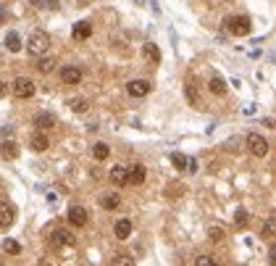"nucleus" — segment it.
Listing matches in <instances>:
<instances>
[{"label":"nucleus","instance_id":"f257e3e1","mask_svg":"<svg viewBox=\"0 0 276 266\" xmlns=\"http://www.w3.org/2000/svg\"><path fill=\"white\" fill-rule=\"evenodd\" d=\"M50 48V37L45 34V32H32L29 34V42H27V50H29V56H45Z\"/></svg>","mask_w":276,"mask_h":266},{"label":"nucleus","instance_id":"f03ea898","mask_svg":"<svg viewBox=\"0 0 276 266\" xmlns=\"http://www.w3.org/2000/svg\"><path fill=\"white\" fill-rule=\"evenodd\" d=\"M226 29L237 37H245V34H250L252 21L247 16H232V19H226Z\"/></svg>","mask_w":276,"mask_h":266},{"label":"nucleus","instance_id":"7ed1b4c3","mask_svg":"<svg viewBox=\"0 0 276 266\" xmlns=\"http://www.w3.org/2000/svg\"><path fill=\"white\" fill-rule=\"evenodd\" d=\"M11 93L16 95V98H21V100H27V98L34 95V82L27 79V77H19V79L11 85Z\"/></svg>","mask_w":276,"mask_h":266},{"label":"nucleus","instance_id":"20e7f679","mask_svg":"<svg viewBox=\"0 0 276 266\" xmlns=\"http://www.w3.org/2000/svg\"><path fill=\"white\" fill-rule=\"evenodd\" d=\"M247 148H250V153L252 156H258V158H263L266 153H268V142H266V137H260V134H247Z\"/></svg>","mask_w":276,"mask_h":266},{"label":"nucleus","instance_id":"39448f33","mask_svg":"<svg viewBox=\"0 0 276 266\" xmlns=\"http://www.w3.org/2000/svg\"><path fill=\"white\" fill-rule=\"evenodd\" d=\"M150 90H153V85H150L148 79H132V82L126 85V93L132 95V98H145Z\"/></svg>","mask_w":276,"mask_h":266},{"label":"nucleus","instance_id":"423d86ee","mask_svg":"<svg viewBox=\"0 0 276 266\" xmlns=\"http://www.w3.org/2000/svg\"><path fill=\"white\" fill-rule=\"evenodd\" d=\"M16 222V206L8 200H0V227H11Z\"/></svg>","mask_w":276,"mask_h":266},{"label":"nucleus","instance_id":"0eeeda50","mask_svg":"<svg viewBox=\"0 0 276 266\" xmlns=\"http://www.w3.org/2000/svg\"><path fill=\"white\" fill-rule=\"evenodd\" d=\"M61 82H63V85H79L82 69H76V66H63V69H61Z\"/></svg>","mask_w":276,"mask_h":266},{"label":"nucleus","instance_id":"6e6552de","mask_svg":"<svg viewBox=\"0 0 276 266\" xmlns=\"http://www.w3.org/2000/svg\"><path fill=\"white\" fill-rule=\"evenodd\" d=\"M50 242L56 248H63V245H74V234L68 232V230H53L50 234Z\"/></svg>","mask_w":276,"mask_h":266},{"label":"nucleus","instance_id":"1a4fd4ad","mask_svg":"<svg viewBox=\"0 0 276 266\" xmlns=\"http://www.w3.org/2000/svg\"><path fill=\"white\" fill-rule=\"evenodd\" d=\"M74 40H87V37H92V21H76L74 24V32H71Z\"/></svg>","mask_w":276,"mask_h":266},{"label":"nucleus","instance_id":"9d476101","mask_svg":"<svg viewBox=\"0 0 276 266\" xmlns=\"http://www.w3.org/2000/svg\"><path fill=\"white\" fill-rule=\"evenodd\" d=\"M111 182L116 187L129 185V169H124V166H113V169H111Z\"/></svg>","mask_w":276,"mask_h":266},{"label":"nucleus","instance_id":"9b49d317","mask_svg":"<svg viewBox=\"0 0 276 266\" xmlns=\"http://www.w3.org/2000/svg\"><path fill=\"white\" fill-rule=\"evenodd\" d=\"M68 222H71L74 227H84L87 224V211H84L82 206H71L68 208Z\"/></svg>","mask_w":276,"mask_h":266},{"label":"nucleus","instance_id":"f8f14e48","mask_svg":"<svg viewBox=\"0 0 276 266\" xmlns=\"http://www.w3.org/2000/svg\"><path fill=\"white\" fill-rule=\"evenodd\" d=\"M142 56H145L148 64H160V50H158L155 42H145L142 45Z\"/></svg>","mask_w":276,"mask_h":266},{"label":"nucleus","instance_id":"ddd939ff","mask_svg":"<svg viewBox=\"0 0 276 266\" xmlns=\"http://www.w3.org/2000/svg\"><path fill=\"white\" fill-rule=\"evenodd\" d=\"M145 166L142 164H134V166H129V185H142L145 182Z\"/></svg>","mask_w":276,"mask_h":266},{"label":"nucleus","instance_id":"4468645a","mask_svg":"<svg viewBox=\"0 0 276 266\" xmlns=\"http://www.w3.org/2000/svg\"><path fill=\"white\" fill-rule=\"evenodd\" d=\"M0 156H3L5 161H13V158L19 156V145L13 140H5L3 145H0Z\"/></svg>","mask_w":276,"mask_h":266},{"label":"nucleus","instance_id":"2eb2a0df","mask_svg":"<svg viewBox=\"0 0 276 266\" xmlns=\"http://www.w3.org/2000/svg\"><path fill=\"white\" fill-rule=\"evenodd\" d=\"M113 232H116L119 240H126L129 234H132V222H129V219H119L116 227H113Z\"/></svg>","mask_w":276,"mask_h":266},{"label":"nucleus","instance_id":"dca6fc26","mask_svg":"<svg viewBox=\"0 0 276 266\" xmlns=\"http://www.w3.org/2000/svg\"><path fill=\"white\" fill-rule=\"evenodd\" d=\"M29 145H32V150H37V153H42V150H48V148H50V142H48V137H45L42 132H37V134H32Z\"/></svg>","mask_w":276,"mask_h":266},{"label":"nucleus","instance_id":"f3484780","mask_svg":"<svg viewBox=\"0 0 276 266\" xmlns=\"http://www.w3.org/2000/svg\"><path fill=\"white\" fill-rule=\"evenodd\" d=\"M29 5H32V8H40V11H58L61 8L58 0H29Z\"/></svg>","mask_w":276,"mask_h":266},{"label":"nucleus","instance_id":"a211bd4d","mask_svg":"<svg viewBox=\"0 0 276 266\" xmlns=\"http://www.w3.org/2000/svg\"><path fill=\"white\" fill-rule=\"evenodd\" d=\"M5 48H8L11 53H19L21 50V37H19V32H8V34H5Z\"/></svg>","mask_w":276,"mask_h":266},{"label":"nucleus","instance_id":"6ab92c4d","mask_svg":"<svg viewBox=\"0 0 276 266\" xmlns=\"http://www.w3.org/2000/svg\"><path fill=\"white\" fill-rule=\"evenodd\" d=\"M119 203H121V198H119L116 193H111V195H103V198H100V206H103L105 211H113V208H119Z\"/></svg>","mask_w":276,"mask_h":266},{"label":"nucleus","instance_id":"aec40b11","mask_svg":"<svg viewBox=\"0 0 276 266\" xmlns=\"http://www.w3.org/2000/svg\"><path fill=\"white\" fill-rule=\"evenodd\" d=\"M53 124H56V119H53L50 113H37L34 116V127H40V129H48Z\"/></svg>","mask_w":276,"mask_h":266},{"label":"nucleus","instance_id":"412c9836","mask_svg":"<svg viewBox=\"0 0 276 266\" xmlns=\"http://www.w3.org/2000/svg\"><path fill=\"white\" fill-rule=\"evenodd\" d=\"M68 108H71L74 113H84L90 108V103L84 100V98H71V100H68Z\"/></svg>","mask_w":276,"mask_h":266},{"label":"nucleus","instance_id":"4be33fe9","mask_svg":"<svg viewBox=\"0 0 276 266\" xmlns=\"http://www.w3.org/2000/svg\"><path fill=\"white\" fill-rule=\"evenodd\" d=\"M92 156H95V158H97V161H105V158H108V156H111V148H108V145H105V142H97V145H95V148H92Z\"/></svg>","mask_w":276,"mask_h":266},{"label":"nucleus","instance_id":"5701e85b","mask_svg":"<svg viewBox=\"0 0 276 266\" xmlns=\"http://www.w3.org/2000/svg\"><path fill=\"white\" fill-rule=\"evenodd\" d=\"M208 87H211V93H216V95H224L226 93V82L221 79V77H213L208 82Z\"/></svg>","mask_w":276,"mask_h":266},{"label":"nucleus","instance_id":"b1692460","mask_svg":"<svg viewBox=\"0 0 276 266\" xmlns=\"http://www.w3.org/2000/svg\"><path fill=\"white\" fill-rule=\"evenodd\" d=\"M260 234H263V237H274V234H276V216L266 219V222H263V230H260Z\"/></svg>","mask_w":276,"mask_h":266},{"label":"nucleus","instance_id":"393cba45","mask_svg":"<svg viewBox=\"0 0 276 266\" xmlns=\"http://www.w3.org/2000/svg\"><path fill=\"white\" fill-rule=\"evenodd\" d=\"M111 266H134V258L126 256V253H116V256H113V261H111Z\"/></svg>","mask_w":276,"mask_h":266},{"label":"nucleus","instance_id":"a878e982","mask_svg":"<svg viewBox=\"0 0 276 266\" xmlns=\"http://www.w3.org/2000/svg\"><path fill=\"white\" fill-rule=\"evenodd\" d=\"M171 164L176 166V169H184V171H187V166H189V158L184 156V153H171Z\"/></svg>","mask_w":276,"mask_h":266},{"label":"nucleus","instance_id":"bb28decb","mask_svg":"<svg viewBox=\"0 0 276 266\" xmlns=\"http://www.w3.org/2000/svg\"><path fill=\"white\" fill-rule=\"evenodd\" d=\"M53 69H56V61H53V58H40V64H37V71H40V74H50Z\"/></svg>","mask_w":276,"mask_h":266},{"label":"nucleus","instance_id":"cd10ccee","mask_svg":"<svg viewBox=\"0 0 276 266\" xmlns=\"http://www.w3.org/2000/svg\"><path fill=\"white\" fill-rule=\"evenodd\" d=\"M3 250H5V253H11V256H16V253H21V245H19L16 240L5 237V240H3Z\"/></svg>","mask_w":276,"mask_h":266},{"label":"nucleus","instance_id":"c85d7f7f","mask_svg":"<svg viewBox=\"0 0 276 266\" xmlns=\"http://www.w3.org/2000/svg\"><path fill=\"white\" fill-rule=\"evenodd\" d=\"M182 193H184V185H179V182H176V185H168V187H166V195H168V198H179Z\"/></svg>","mask_w":276,"mask_h":266},{"label":"nucleus","instance_id":"c756f323","mask_svg":"<svg viewBox=\"0 0 276 266\" xmlns=\"http://www.w3.org/2000/svg\"><path fill=\"white\" fill-rule=\"evenodd\" d=\"M195 266H218V261H213L211 256H200V258L195 261Z\"/></svg>","mask_w":276,"mask_h":266},{"label":"nucleus","instance_id":"7c9ffc66","mask_svg":"<svg viewBox=\"0 0 276 266\" xmlns=\"http://www.w3.org/2000/svg\"><path fill=\"white\" fill-rule=\"evenodd\" d=\"M234 222H237V227H245V224H247V211H237V216H234Z\"/></svg>","mask_w":276,"mask_h":266},{"label":"nucleus","instance_id":"2f4dec72","mask_svg":"<svg viewBox=\"0 0 276 266\" xmlns=\"http://www.w3.org/2000/svg\"><path fill=\"white\" fill-rule=\"evenodd\" d=\"M208 234H211V240H221L224 237V230H221V227H211Z\"/></svg>","mask_w":276,"mask_h":266},{"label":"nucleus","instance_id":"473e14b6","mask_svg":"<svg viewBox=\"0 0 276 266\" xmlns=\"http://www.w3.org/2000/svg\"><path fill=\"white\" fill-rule=\"evenodd\" d=\"M268 258H271V264L276 266V242H274V245H271V250H268Z\"/></svg>","mask_w":276,"mask_h":266},{"label":"nucleus","instance_id":"72a5a7b5","mask_svg":"<svg viewBox=\"0 0 276 266\" xmlns=\"http://www.w3.org/2000/svg\"><path fill=\"white\" fill-rule=\"evenodd\" d=\"M187 171H192V174L197 171V161H195V158H189V166H187Z\"/></svg>","mask_w":276,"mask_h":266},{"label":"nucleus","instance_id":"f704fd0d","mask_svg":"<svg viewBox=\"0 0 276 266\" xmlns=\"http://www.w3.org/2000/svg\"><path fill=\"white\" fill-rule=\"evenodd\" d=\"M3 95H8V85H5V82H0V98Z\"/></svg>","mask_w":276,"mask_h":266},{"label":"nucleus","instance_id":"c9c22d12","mask_svg":"<svg viewBox=\"0 0 276 266\" xmlns=\"http://www.w3.org/2000/svg\"><path fill=\"white\" fill-rule=\"evenodd\" d=\"M0 132H3L5 137H11V134H13V127H3V129H0Z\"/></svg>","mask_w":276,"mask_h":266},{"label":"nucleus","instance_id":"e433bc0d","mask_svg":"<svg viewBox=\"0 0 276 266\" xmlns=\"http://www.w3.org/2000/svg\"><path fill=\"white\" fill-rule=\"evenodd\" d=\"M8 19V8H0V21H5Z\"/></svg>","mask_w":276,"mask_h":266},{"label":"nucleus","instance_id":"4c0bfd02","mask_svg":"<svg viewBox=\"0 0 276 266\" xmlns=\"http://www.w3.org/2000/svg\"><path fill=\"white\" fill-rule=\"evenodd\" d=\"M0 3H5V0H0Z\"/></svg>","mask_w":276,"mask_h":266}]
</instances>
